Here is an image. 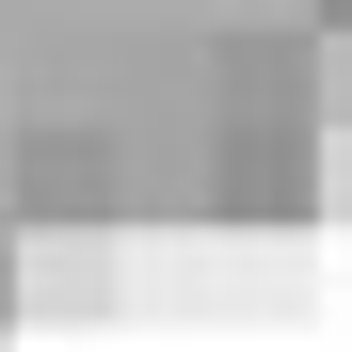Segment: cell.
Returning <instances> with one entry per match:
<instances>
[{
	"mask_svg": "<svg viewBox=\"0 0 352 352\" xmlns=\"http://www.w3.org/2000/svg\"><path fill=\"white\" fill-rule=\"evenodd\" d=\"M16 320H65V336L129 320V208L112 224H16Z\"/></svg>",
	"mask_w": 352,
	"mask_h": 352,
	"instance_id": "6da1fadb",
	"label": "cell"
},
{
	"mask_svg": "<svg viewBox=\"0 0 352 352\" xmlns=\"http://www.w3.org/2000/svg\"><path fill=\"white\" fill-rule=\"evenodd\" d=\"M208 241H224V305H241V320H305L320 224H208Z\"/></svg>",
	"mask_w": 352,
	"mask_h": 352,
	"instance_id": "7a4b0ae2",
	"label": "cell"
},
{
	"mask_svg": "<svg viewBox=\"0 0 352 352\" xmlns=\"http://www.w3.org/2000/svg\"><path fill=\"white\" fill-rule=\"evenodd\" d=\"M16 224H112V144H32L16 160Z\"/></svg>",
	"mask_w": 352,
	"mask_h": 352,
	"instance_id": "3957f363",
	"label": "cell"
},
{
	"mask_svg": "<svg viewBox=\"0 0 352 352\" xmlns=\"http://www.w3.org/2000/svg\"><path fill=\"white\" fill-rule=\"evenodd\" d=\"M320 129H352V16H320Z\"/></svg>",
	"mask_w": 352,
	"mask_h": 352,
	"instance_id": "277c9868",
	"label": "cell"
},
{
	"mask_svg": "<svg viewBox=\"0 0 352 352\" xmlns=\"http://www.w3.org/2000/svg\"><path fill=\"white\" fill-rule=\"evenodd\" d=\"M320 224L352 241V129H320Z\"/></svg>",
	"mask_w": 352,
	"mask_h": 352,
	"instance_id": "5b68a950",
	"label": "cell"
},
{
	"mask_svg": "<svg viewBox=\"0 0 352 352\" xmlns=\"http://www.w3.org/2000/svg\"><path fill=\"white\" fill-rule=\"evenodd\" d=\"M0 320H16V224H0Z\"/></svg>",
	"mask_w": 352,
	"mask_h": 352,
	"instance_id": "8992f818",
	"label": "cell"
},
{
	"mask_svg": "<svg viewBox=\"0 0 352 352\" xmlns=\"http://www.w3.org/2000/svg\"><path fill=\"white\" fill-rule=\"evenodd\" d=\"M0 352H16V320H0Z\"/></svg>",
	"mask_w": 352,
	"mask_h": 352,
	"instance_id": "52a82bcc",
	"label": "cell"
}]
</instances>
